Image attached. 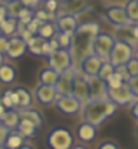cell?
<instances>
[{
    "label": "cell",
    "mask_w": 138,
    "mask_h": 149,
    "mask_svg": "<svg viewBox=\"0 0 138 149\" xmlns=\"http://www.w3.org/2000/svg\"><path fill=\"white\" fill-rule=\"evenodd\" d=\"M5 113H6V109L2 106V103H0V121L3 119V116H5Z\"/></svg>",
    "instance_id": "cell-44"
},
{
    "label": "cell",
    "mask_w": 138,
    "mask_h": 149,
    "mask_svg": "<svg viewBox=\"0 0 138 149\" xmlns=\"http://www.w3.org/2000/svg\"><path fill=\"white\" fill-rule=\"evenodd\" d=\"M0 33L6 37H14L18 33V19L15 18H6L2 24H0Z\"/></svg>",
    "instance_id": "cell-22"
},
{
    "label": "cell",
    "mask_w": 138,
    "mask_h": 149,
    "mask_svg": "<svg viewBox=\"0 0 138 149\" xmlns=\"http://www.w3.org/2000/svg\"><path fill=\"white\" fill-rule=\"evenodd\" d=\"M37 36H40L42 39H45V40H51L52 37L57 36L55 24H52V22H45V24H42V26L39 27V30H37Z\"/></svg>",
    "instance_id": "cell-28"
},
{
    "label": "cell",
    "mask_w": 138,
    "mask_h": 149,
    "mask_svg": "<svg viewBox=\"0 0 138 149\" xmlns=\"http://www.w3.org/2000/svg\"><path fill=\"white\" fill-rule=\"evenodd\" d=\"M86 82L89 86V100H99L107 97V85L106 81L98 76H86Z\"/></svg>",
    "instance_id": "cell-13"
},
{
    "label": "cell",
    "mask_w": 138,
    "mask_h": 149,
    "mask_svg": "<svg viewBox=\"0 0 138 149\" xmlns=\"http://www.w3.org/2000/svg\"><path fill=\"white\" fill-rule=\"evenodd\" d=\"M45 39H42L40 36H33L31 39L27 42V51L31 52L33 55H43V45H45Z\"/></svg>",
    "instance_id": "cell-26"
},
{
    "label": "cell",
    "mask_w": 138,
    "mask_h": 149,
    "mask_svg": "<svg viewBox=\"0 0 138 149\" xmlns=\"http://www.w3.org/2000/svg\"><path fill=\"white\" fill-rule=\"evenodd\" d=\"M58 76H59V74H58L55 70L49 69V67L42 69V72L39 73L40 84H43V85H52V86H55V84H57V81H58Z\"/></svg>",
    "instance_id": "cell-27"
},
{
    "label": "cell",
    "mask_w": 138,
    "mask_h": 149,
    "mask_svg": "<svg viewBox=\"0 0 138 149\" xmlns=\"http://www.w3.org/2000/svg\"><path fill=\"white\" fill-rule=\"evenodd\" d=\"M76 133H77V137L80 142H92L97 136V127L91 125L88 122H82L77 127Z\"/></svg>",
    "instance_id": "cell-19"
},
{
    "label": "cell",
    "mask_w": 138,
    "mask_h": 149,
    "mask_svg": "<svg viewBox=\"0 0 138 149\" xmlns=\"http://www.w3.org/2000/svg\"><path fill=\"white\" fill-rule=\"evenodd\" d=\"M115 42L116 40L110 34L99 33L95 37V42H94V54L97 57H99L103 61H108V57H110L113 46H115Z\"/></svg>",
    "instance_id": "cell-6"
},
{
    "label": "cell",
    "mask_w": 138,
    "mask_h": 149,
    "mask_svg": "<svg viewBox=\"0 0 138 149\" xmlns=\"http://www.w3.org/2000/svg\"><path fill=\"white\" fill-rule=\"evenodd\" d=\"M19 121H21V118H19L18 110H15V109H10V110H6V113H5L3 119L0 121V122H2V124H3V125H5L8 130L14 131V130H17V128H18V124H19Z\"/></svg>",
    "instance_id": "cell-21"
},
{
    "label": "cell",
    "mask_w": 138,
    "mask_h": 149,
    "mask_svg": "<svg viewBox=\"0 0 138 149\" xmlns=\"http://www.w3.org/2000/svg\"><path fill=\"white\" fill-rule=\"evenodd\" d=\"M55 107L64 115H74L82 109V104L73 95H58L55 100Z\"/></svg>",
    "instance_id": "cell-10"
},
{
    "label": "cell",
    "mask_w": 138,
    "mask_h": 149,
    "mask_svg": "<svg viewBox=\"0 0 138 149\" xmlns=\"http://www.w3.org/2000/svg\"><path fill=\"white\" fill-rule=\"evenodd\" d=\"M48 63H49V69L55 70L58 74L66 72L67 69H70L73 66L71 61V55L68 49H57L55 52H52L48 57Z\"/></svg>",
    "instance_id": "cell-5"
},
{
    "label": "cell",
    "mask_w": 138,
    "mask_h": 149,
    "mask_svg": "<svg viewBox=\"0 0 138 149\" xmlns=\"http://www.w3.org/2000/svg\"><path fill=\"white\" fill-rule=\"evenodd\" d=\"M18 76L17 73V69L12 67L10 64H6L3 63L0 66V82L2 84H12Z\"/></svg>",
    "instance_id": "cell-24"
},
{
    "label": "cell",
    "mask_w": 138,
    "mask_h": 149,
    "mask_svg": "<svg viewBox=\"0 0 138 149\" xmlns=\"http://www.w3.org/2000/svg\"><path fill=\"white\" fill-rule=\"evenodd\" d=\"M89 6H91V0H68L67 3L59 5V8H58L59 14H57V17L58 15L77 17V15L82 14L83 10H86Z\"/></svg>",
    "instance_id": "cell-11"
},
{
    "label": "cell",
    "mask_w": 138,
    "mask_h": 149,
    "mask_svg": "<svg viewBox=\"0 0 138 149\" xmlns=\"http://www.w3.org/2000/svg\"><path fill=\"white\" fill-rule=\"evenodd\" d=\"M0 103L6 110L10 109H18V98H17V93L15 90H6L3 93V95L0 97Z\"/></svg>",
    "instance_id": "cell-23"
},
{
    "label": "cell",
    "mask_w": 138,
    "mask_h": 149,
    "mask_svg": "<svg viewBox=\"0 0 138 149\" xmlns=\"http://www.w3.org/2000/svg\"><path fill=\"white\" fill-rule=\"evenodd\" d=\"M115 72L122 78V81H123L125 84H128V81L131 79V74H129V72L126 70V66H117V67H115Z\"/></svg>",
    "instance_id": "cell-36"
},
{
    "label": "cell",
    "mask_w": 138,
    "mask_h": 149,
    "mask_svg": "<svg viewBox=\"0 0 138 149\" xmlns=\"http://www.w3.org/2000/svg\"><path fill=\"white\" fill-rule=\"evenodd\" d=\"M135 134H137V139H138V127H137V133Z\"/></svg>",
    "instance_id": "cell-53"
},
{
    "label": "cell",
    "mask_w": 138,
    "mask_h": 149,
    "mask_svg": "<svg viewBox=\"0 0 138 149\" xmlns=\"http://www.w3.org/2000/svg\"><path fill=\"white\" fill-rule=\"evenodd\" d=\"M79 27V22L76 19V17H71V15H58L55 19V29L57 33L61 34H67V36H73L74 31L77 30Z\"/></svg>",
    "instance_id": "cell-12"
},
{
    "label": "cell",
    "mask_w": 138,
    "mask_h": 149,
    "mask_svg": "<svg viewBox=\"0 0 138 149\" xmlns=\"http://www.w3.org/2000/svg\"><path fill=\"white\" fill-rule=\"evenodd\" d=\"M71 149H88L86 146H83V145H74Z\"/></svg>",
    "instance_id": "cell-46"
},
{
    "label": "cell",
    "mask_w": 138,
    "mask_h": 149,
    "mask_svg": "<svg viewBox=\"0 0 138 149\" xmlns=\"http://www.w3.org/2000/svg\"><path fill=\"white\" fill-rule=\"evenodd\" d=\"M131 115H132V118L135 121H138V100L134 102L132 106H131Z\"/></svg>",
    "instance_id": "cell-43"
},
{
    "label": "cell",
    "mask_w": 138,
    "mask_h": 149,
    "mask_svg": "<svg viewBox=\"0 0 138 149\" xmlns=\"http://www.w3.org/2000/svg\"><path fill=\"white\" fill-rule=\"evenodd\" d=\"M106 17L107 19L115 24V26L117 27H125V26H129V24H132L126 15V10H125V8L122 6H110L106 9Z\"/></svg>",
    "instance_id": "cell-14"
},
{
    "label": "cell",
    "mask_w": 138,
    "mask_h": 149,
    "mask_svg": "<svg viewBox=\"0 0 138 149\" xmlns=\"http://www.w3.org/2000/svg\"><path fill=\"white\" fill-rule=\"evenodd\" d=\"M98 149H119V148H117V145H116L115 142L106 140V142H103L101 145L98 146Z\"/></svg>",
    "instance_id": "cell-42"
},
{
    "label": "cell",
    "mask_w": 138,
    "mask_h": 149,
    "mask_svg": "<svg viewBox=\"0 0 138 149\" xmlns=\"http://www.w3.org/2000/svg\"><path fill=\"white\" fill-rule=\"evenodd\" d=\"M19 149H34V148H33V146H30V145H27V143H26V145H24V146H21V148H19Z\"/></svg>",
    "instance_id": "cell-48"
},
{
    "label": "cell",
    "mask_w": 138,
    "mask_h": 149,
    "mask_svg": "<svg viewBox=\"0 0 138 149\" xmlns=\"http://www.w3.org/2000/svg\"><path fill=\"white\" fill-rule=\"evenodd\" d=\"M117 107L119 106L116 103H113L108 97L99 98V100H89L80 109L83 122H88L94 127H98L115 113Z\"/></svg>",
    "instance_id": "cell-2"
},
{
    "label": "cell",
    "mask_w": 138,
    "mask_h": 149,
    "mask_svg": "<svg viewBox=\"0 0 138 149\" xmlns=\"http://www.w3.org/2000/svg\"><path fill=\"white\" fill-rule=\"evenodd\" d=\"M46 145L49 149H71L74 146V139L68 128L55 127L48 133Z\"/></svg>",
    "instance_id": "cell-3"
},
{
    "label": "cell",
    "mask_w": 138,
    "mask_h": 149,
    "mask_svg": "<svg viewBox=\"0 0 138 149\" xmlns=\"http://www.w3.org/2000/svg\"><path fill=\"white\" fill-rule=\"evenodd\" d=\"M9 131H10V130H8V128L3 125V124L0 122V146L5 145V142H6V137H8Z\"/></svg>",
    "instance_id": "cell-40"
},
{
    "label": "cell",
    "mask_w": 138,
    "mask_h": 149,
    "mask_svg": "<svg viewBox=\"0 0 138 149\" xmlns=\"http://www.w3.org/2000/svg\"><path fill=\"white\" fill-rule=\"evenodd\" d=\"M113 73H115V67H113L108 61H103L101 69H99V72H98V78L103 79V81H107Z\"/></svg>",
    "instance_id": "cell-30"
},
{
    "label": "cell",
    "mask_w": 138,
    "mask_h": 149,
    "mask_svg": "<svg viewBox=\"0 0 138 149\" xmlns=\"http://www.w3.org/2000/svg\"><path fill=\"white\" fill-rule=\"evenodd\" d=\"M26 52H27V42L26 40H22L19 36L9 37V45H8V51H6V55L9 58L18 60Z\"/></svg>",
    "instance_id": "cell-15"
},
{
    "label": "cell",
    "mask_w": 138,
    "mask_h": 149,
    "mask_svg": "<svg viewBox=\"0 0 138 149\" xmlns=\"http://www.w3.org/2000/svg\"><path fill=\"white\" fill-rule=\"evenodd\" d=\"M125 10H126V15L129 18V21H138V2L137 0H131V2L126 5V8H125Z\"/></svg>",
    "instance_id": "cell-31"
},
{
    "label": "cell",
    "mask_w": 138,
    "mask_h": 149,
    "mask_svg": "<svg viewBox=\"0 0 138 149\" xmlns=\"http://www.w3.org/2000/svg\"><path fill=\"white\" fill-rule=\"evenodd\" d=\"M24 145H26V139H24L17 130L9 131L8 137H6V142H5V146L6 148H9V149H19Z\"/></svg>",
    "instance_id": "cell-25"
},
{
    "label": "cell",
    "mask_w": 138,
    "mask_h": 149,
    "mask_svg": "<svg viewBox=\"0 0 138 149\" xmlns=\"http://www.w3.org/2000/svg\"><path fill=\"white\" fill-rule=\"evenodd\" d=\"M132 33H134V37H135V39L138 40V24L132 27Z\"/></svg>",
    "instance_id": "cell-45"
},
{
    "label": "cell",
    "mask_w": 138,
    "mask_h": 149,
    "mask_svg": "<svg viewBox=\"0 0 138 149\" xmlns=\"http://www.w3.org/2000/svg\"><path fill=\"white\" fill-rule=\"evenodd\" d=\"M17 93V98H18V109H27L31 106L33 103V95L30 93L28 88L26 86H17L14 88Z\"/></svg>",
    "instance_id": "cell-20"
},
{
    "label": "cell",
    "mask_w": 138,
    "mask_h": 149,
    "mask_svg": "<svg viewBox=\"0 0 138 149\" xmlns=\"http://www.w3.org/2000/svg\"><path fill=\"white\" fill-rule=\"evenodd\" d=\"M57 2H58L59 5H62V3H67V2H68V0H57Z\"/></svg>",
    "instance_id": "cell-50"
},
{
    "label": "cell",
    "mask_w": 138,
    "mask_h": 149,
    "mask_svg": "<svg viewBox=\"0 0 138 149\" xmlns=\"http://www.w3.org/2000/svg\"><path fill=\"white\" fill-rule=\"evenodd\" d=\"M34 2H36V3H37V5H39V3H40V2H42V0H34Z\"/></svg>",
    "instance_id": "cell-52"
},
{
    "label": "cell",
    "mask_w": 138,
    "mask_h": 149,
    "mask_svg": "<svg viewBox=\"0 0 138 149\" xmlns=\"http://www.w3.org/2000/svg\"><path fill=\"white\" fill-rule=\"evenodd\" d=\"M5 5H9V3H14V2H18V0H2Z\"/></svg>",
    "instance_id": "cell-47"
},
{
    "label": "cell",
    "mask_w": 138,
    "mask_h": 149,
    "mask_svg": "<svg viewBox=\"0 0 138 149\" xmlns=\"http://www.w3.org/2000/svg\"><path fill=\"white\" fill-rule=\"evenodd\" d=\"M128 86H129L131 93L134 94V97L138 98V76H132V78L128 81Z\"/></svg>",
    "instance_id": "cell-37"
},
{
    "label": "cell",
    "mask_w": 138,
    "mask_h": 149,
    "mask_svg": "<svg viewBox=\"0 0 138 149\" xmlns=\"http://www.w3.org/2000/svg\"><path fill=\"white\" fill-rule=\"evenodd\" d=\"M6 18H9V12H8V6L0 3V24H2Z\"/></svg>",
    "instance_id": "cell-41"
},
{
    "label": "cell",
    "mask_w": 138,
    "mask_h": 149,
    "mask_svg": "<svg viewBox=\"0 0 138 149\" xmlns=\"http://www.w3.org/2000/svg\"><path fill=\"white\" fill-rule=\"evenodd\" d=\"M8 6V12H9V17H12V18H15V19H18V17H19V14L22 12V9H26L22 6V3L19 2H14V3H9V5H6Z\"/></svg>",
    "instance_id": "cell-32"
},
{
    "label": "cell",
    "mask_w": 138,
    "mask_h": 149,
    "mask_svg": "<svg viewBox=\"0 0 138 149\" xmlns=\"http://www.w3.org/2000/svg\"><path fill=\"white\" fill-rule=\"evenodd\" d=\"M34 95L37 98V102L42 103V104H52V103H55L57 97H58V94L55 91V86H52V85H43V84H40L36 88Z\"/></svg>",
    "instance_id": "cell-16"
},
{
    "label": "cell",
    "mask_w": 138,
    "mask_h": 149,
    "mask_svg": "<svg viewBox=\"0 0 138 149\" xmlns=\"http://www.w3.org/2000/svg\"><path fill=\"white\" fill-rule=\"evenodd\" d=\"M125 66H126V70L129 72L131 78L132 76H138V58H131Z\"/></svg>",
    "instance_id": "cell-35"
},
{
    "label": "cell",
    "mask_w": 138,
    "mask_h": 149,
    "mask_svg": "<svg viewBox=\"0 0 138 149\" xmlns=\"http://www.w3.org/2000/svg\"><path fill=\"white\" fill-rule=\"evenodd\" d=\"M45 5H46V10L49 12V14H55L57 15V10L59 8V3L57 2V0H46Z\"/></svg>",
    "instance_id": "cell-38"
},
{
    "label": "cell",
    "mask_w": 138,
    "mask_h": 149,
    "mask_svg": "<svg viewBox=\"0 0 138 149\" xmlns=\"http://www.w3.org/2000/svg\"><path fill=\"white\" fill-rule=\"evenodd\" d=\"M77 73V69L76 67H70L67 69L66 72L59 73L58 76V81L55 84V91L58 95H71V90H73V81H74V76Z\"/></svg>",
    "instance_id": "cell-8"
},
{
    "label": "cell",
    "mask_w": 138,
    "mask_h": 149,
    "mask_svg": "<svg viewBox=\"0 0 138 149\" xmlns=\"http://www.w3.org/2000/svg\"><path fill=\"white\" fill-rule=\"evenodd\" d=\"M107 97L113 103H116L117 106L129 104V103H132L135 100V97L131 93L128 84H123L122 86H119V88H116V90H108L107 88Z\"/></svg>",
    "instance_id": "cell-9"
},
{
    "label": "cell",
    "mask_w": 138,
    "mask_h": 149,
    "mask_svg": "<svg viewBox=\"0 0 138 149\" xmlns=\"http://www.w3.org/2000/svg\"><path fill=\"white\" fill-rule=\"evenodd\" d=\"M17 131L22 136L24 139H30V137H33V136L36 134L37 128L33 125L31 122L21 119V121H19V124H18V128H17Z\"/></svg>",
    "instance_id": "cell-29"
},
{
    "label": "cell",
    "mask_w": 138,
    "mask_h": 149,
    "mask_svg": "<svg viewBox=\"0 0 138 149\" xmlns=\"http://www.w3.org/2000/svg\"><path fill=\"white\" fill-rule=\"evenodd\" d=\"M134 58V49L129 43L123 42V40H116L115 46H113L110 57H108V63L113 67L117 66H125L128 61Z\"/></svg>",
    "instance_id": "cell-4"
},
{
    "label": "cell",
    "mask_w": 138,
    "mask_h": 149,
    "mask_svg": "<svg viewBox=\"0 0 138 149\" xmlns=\"http://www.w3.org/2000/svg\"><path fill=\"white\" fill-rule=\"evenodd\" d=\"M18 113H19V118L21 119L31 122L36 128H40L43 125V116H42V113H40L39 110L27 107V109H18Z\"/></svg>",
    "instance_id": "cell-18"
},
{
    "label": "cell",
    "mask_w": 138,
    "mask_h": 149,
    "mask_svg": "<svg viewBox=\"0 0 138 149\" xmlns=\"http://www.w3.org/2000/svg\"><path fill=\"white\" fill-rule=\"evenodd\" d=\"M137 2H138V0H137Z\"/></svg>",
    "instance_id": "cell-54"
},
{
    "label": "cell",
    "mask_w": 138,
    "mask_h": 149,
    "mask_svg": "<svg viewBox=\"0 0 138 149\" xmlns=\"http://www.w3.org/2000/svg\"><path fill=\"white\" fill-rule=\"evenodd\" d=\"M71 95L76 98L82 106L89 102V86H88V82H86V76L80 72H77L76 76H74Z\"/></svg>",
    "instance_id": "cell-7"
},
{
    "label": "cell",
    "mask_w": 138,
    "mask_h": 149,
    "mask_svg": "<svg viewBox=\"0 0 138 149\" xmlns=\"http://www.w3.org/2000/svg\"><path fill=\"white\" fill-rule=\"evenodd\" d=\"M101 64H103V60L99 57H97L95 54H92L88 58H85L79 67H80V70L85 76H98V72L101 69Z\"/></svg>",
    "instance_id": "cell-17"
},
{
    "label": "cell",
    "mask_w": 138,
    "mask_h": 149,
    "mask_svg": "<svg viewBox=\"0 0 138 149\" xmlns=\"http://www.w3.org/2000/svg\"><path fill=\"white\" fill-rule=\"evenodd\" d=\"M0 149H9V148H6L5 145H2V146H0Z\"/></svg>",
    "instance_id": "cell-51"
},
{
    "label": "cell",
    "mask_w": 138,
    "mask_h": 149,
    "mask_svg": "<svg viewBox=\"0 0 138 149\" xmlns=\"http://www.w3.org/2000/svg\"><path fill=\"white\" fill-rule=\"evenodd\" d=\"M57 40H58V45L59 48L62 49H68L70 48V42H71V37L67 36V34H61V33H57Z\"/></svg>",
    "instance_id": "cell-34"
},
{
    "label": "cell",
    "mask_w": 138,
    "mask_h": 149,
    "mask_svg": "<svg viewBox=\"0 0 138 149\" xmlns=\"http://www.w3.org/2000/svg\"><path fill=\"white\" fill-rule=\"evenodd\" d=\"M0 34H2V33H0Z\"/></svg>",
    "instance_id": "cell-55"
},
{
    "label": "cell",
    "mask_w": 138,
    "mask_h": 149,
    "mask_svg": "<svg viewBox=\"0 0 138 149\" xmlns=\"http://www.w3.org/2000/svg\"><path fill=\"white\" fill-rule=\"evenodd\" d=\"M8 45H9V37L3 36V34H0V54H6L8 51Z\"/></svg>",
    "instance_id": "cell-39"
},
{
    "label": "cell",
    "mask_w": 138,
    "mask_h": 149,
    "mask_svg": "<svg viewBox=\"0 0 138 149\" xmlns=\"http://www.w3.org/2000/svg\"><path fill=\"white\" fill-rule=\"evenodd\" d=\"M123 84H125V82L122 81V78L119 76L116 72L113 73L111 76L106 81V85H107V88H108V90H116V88H119V86H122Z\"/></svg>",
    "instance_id": "cell-33"
},
{
    "label": "cell",
    "mask_w": 138,
    "mask_h": 149,
    "mask_svg": "<svg viewBox=\"0 0 138 149\" xmlns=\"http://www.w3.org/2000/svg\"><path fill=\"white\" fill-rule=\"evenodd\" d=\"M99 34V26L97 22H85L79 24L77 30L71 36L70 42V55L73 61V67L80 66V63L94 54V42L95 37Z\"/></svg>",
    "instance_id": "cell-1"
},
{
    "label": "cell",
    "mask_w": 138,
    "mask_h": 149,
    "mask_svg": "<svg viewBox=\"0 0 138 149\" xmlns=\"http://www.w3.org/2000/svg\"><path fill=\"white\" fill-rule=\"evenodd\" d=\"M3 63H5V55H3V54H0V66H2Z\"/></svg>",
    "instance_id": "cell-49"
}]
</instances>
